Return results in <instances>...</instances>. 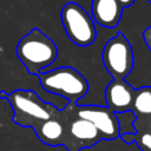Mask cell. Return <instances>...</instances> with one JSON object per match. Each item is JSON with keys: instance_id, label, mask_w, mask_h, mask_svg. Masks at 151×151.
I'll return each instance as SVG.
<instances>
[{"instance_id": "7", "label": "cell", "mask_w": 151, "mask_h": 151, "mask_svg": "<svg viewBox=\"0 0 151 151\" xmlns=\"http://www.w3.org/2000/svg\"><path fill=\"white\" fill-rule=\"evenodd\" d=\"M134 90L124 79H113L105 88V101L114 113L131 110Z\"/></svg>"}, {"instance_id": "5", "label": "cell", "mask_w": 151, "mask_h": 151, "mask_svg": "<svg viewBox=\"0 0 151 151\" xmlns=\"http://www.w3.org/2000/svg\"><path fill=\"white\" fill-rule=\"evenodd\" d=\"M101 59L105 70L113 79H125L132 71L134 58L130 41L118 32L104 46Z\"/></svg>"}, {"instance_id": "14", "label": "cell", "mask_w": 151, "mask_h": 151, "mask_svg": "<svg viewBox=\"0 0 151 151\" xmlns=\"http://www.w3.org/2000/svg\"><path fill=\"white\" fill-rule=\"evenodd\" d=\"M118 2L123 6V8H125V7H130L131 5H133L134 0H118Z\"/></svg>"}, {"instance_id": "4", "label": "cell", "mask_w": 151, "mask_h": 151, "mask_svg": "<svg viewBox=\"0 0 151 151\" xmlns=\"http://www.w3.org/2000/svg\"><path fill=\"white\" fill-rule=\"evenodd\" d=\"M67 38L76 45L85 47L96 40L97 29L92 17L77 2H67L60 13Z\"/></svg>"}, {"instance_id": "2", "label": "cell", "mask_w": 151, "mask_h": 151, "mask_svg": "<svg viewBox=\"0 0 151 151\" xmlns=\"http://www.w3.org/2000/svg\"><path fill=\"white\" fill-rule=\"evenodd\" d=\"M41 87L51 94L59 96L71 104L84 98L88 91L86 78L71 66H61L38 74Z\"/></svg>"}, {"instance_id": "8", "label": "cell", "mask_w": 151, "mask_h": 151, "mask_svg": "<svg viewBox=\"0 0 151 151\" xmlns=\"http://www.w3.org/2000/svg\"><path fill=\"white\" fill-rule=\"evenodd\" d=\"M123 9L118 0H92V19L106 28H113L119 24Z\"/></svg>"}, {"instance_id": "6", "label": "cell", "mask_w": 151, "mask_h": 151, "mask_svg": "<svg viewBox=\"0 0 151 151\" xmlns=\"http://www.w3.org/2000/svg\"><path fill=\"white\" fill-rule=\"evenodd\" d=\"M77 116L91 122L101 134V138L114 139L119 136V123L117 116L107 106H79Z\"/></svg>"}, {"instance_id": "13", "label": "cell", "mask_w": 151, "mask_h": 151, "mask_svg": "<svg viewBox=\"0 0 151 151\" xmlns=\"http://www.w3.org/2000/svg\"><path fill=\"white\" fill-rule=\"evenodd\" d=\"M143 40H144L146 47L151 51V25L144 29V32H143Z\"/></svg>"}, {"instance_id": "11", "label": "cell", "mask_w": 151, "mask_h": 151, "mask_svg": "<svg viewBox=\"0 0 151 151\" xmlns=\"http://www.w3.org/2000/svg\"><path fill=\"white\" fill-rule=\"evenodd\" d=\"M132 107L142 116H151V86H144L134 91Z\"/></svg>"}, {"instance_id": "12", "label": "cell", "mask_w": 151, "mask_h": 151, "mask_svg": "<svg viewBox=\"0 0 151 151\" xmlns=\"http://www.w3.org/2000/svg\"><path fill=\"white\" fill-rule=\"evenodd\" d=\"M139 145L143 149L151 151V133H143L139 138Z\"/></svg>"}, {"instance_id": "1", "label": "cell", "mask_w": 151, "mask_h": 151, "mask_svg": "<svg viewBox=\"0 0 151 151\" xmlns=\"http://www.w3.org/2000/svg\"><path fill=\"white\" fill-rule=\"evenodd\" d=\"M17 55L29 74H39L58 57L55 42L39 28H32L18 42Z\"/></svg>"}, {"instance_id": "10", "label": "cell", "mask_w": 151, "mask_h": 151, "mask_svg": "<svg viewBox=\"0 0 151 151\" xmlns=\"http://www.w3.org/2000/svg\"><path fill=\"white\" fill-rule=\"evenodd\" d=\"M34 130L38 138L44 144L55 146L64 143V134H65L64 126L55 118H50L40 123L38 126L34 127Z\"/></svg>"}, {"instance_id": "3", "label": "cell", "mask_w": 151, "mask_h": 151, "mask_svg": "<svg viewBox=\"0 0 151 151\" xmlns=\"http://www.w3.org/2000/svg\"><path fill=\"white\" fill-rule=\"evenodd\" d=\"M13 110V122L26 127H35L53 118V106L44 103L32 90H15L5 96Z\"/></svg>"}, {"instance_id": "15", "label": "cell", "mask_w": 151, "mask_h": 151, "mask_svg": "<svg viewBox=\"0 0 151 151\" xmlns=\"http://www.w3.org/2000/svg\"><path fill=\"white\" fill-rule=\"evenodd\" d=\"M147 1H149V2H150V4H151V0H147Z\"/></svg>"}, {"instance_id": "9", "label": "cell", "mask_w": 151, "mask_h": 151, "mask_svg": "<svg viewBox=\"0 0 151 151\" xmlns=\"http://www.w3.org/2000/svg\"><path fill=\"white\" fill-rule=\"evenodd\" d=\"M70 133L77 142H80L83 146H92L101 139V134L97 127L91 122L79 117L71 123Z\"/></svg>"}]
</instances>
